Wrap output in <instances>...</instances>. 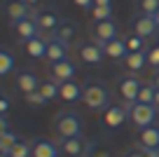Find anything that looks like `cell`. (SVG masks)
<instances>
[{
  "label": "cell",
  "instance_id": "6da1fadb",
  "mask_svg": "<svg viewBox=\"0 0 159 157\" xmlns=\"http://www.w3.org/2000/svg\"><path fill=\"white\" fill-rule=\"evenodd\" d=\"M52 129L59 138H75V136H82V131H84V120L75 110H61L54 115Z\"/></svg>",
  "mask_w": 159,
  "mask_h": 157
},
{
  "label": "cell",
  "instance_id": "7a4b0ae2",
  "mask_svg": "<svg viewBox=\"0 0 159 157\" xmlns=\"http://www.w3.org/2000/svg\"><path fill=\"white\" fill-rule=\"evenodd\" d=\"M82 103H84L89 110L94 113H103L110 106V92L103 82H87L84 84V96H82Z\"/></svg>",
  "mask_w": 159,
  "mask_h": 157
},
{
  "label": "cell",
  "instance_id": "3957f363",
  "mask_svg": "<svg viewBox=\"0 0 159 157\" xmlns=\"http://www.w3.org/2000/svg\"><path fill=\"white\" fill-rule=\"evenodd\" d=\"M157 113L159 110L154 108L152 103H129V120L136 129H145V127H152L154 120H157Z\"/></svg>",
  "mask_w": 159,
  "mask_h": 157
},
{
  "label": "cell",
  "instance_id": "277c9868",
  "mask_svg": "<svg viewBox=\"0 0 159 157\" xmlns=\"http://www.w3.org/2000/svg\"><path fill=\"white\" fill-rule=\"evenodd\" d=\"M56 143H59L61 155H66V157H91V150H94V145H91L84 136L59 138Z\"/></svg>",
  "mask_w": 159,
  "mask_h": 157
},
{
  "label": "cell",
  "instance_id": "5b68a950",
  "mask_svg": "<svg viewBox=\"0 0 159 157\" xmlns=\"http://www.w3.org/2000/svg\"><path fill=\"white\" fill-rule=\"evenodd\" d=\"M131 33L140 35V38H154V35H159V24L157 19H154L152 14H145V12H136L134 17H131Z\"/></svg>",
  "mask_w": 159,
  "mask_h": 157
},
{
  "label": "cell",
  "instance_id": "8992f818",
  "mask_svg": "<svg viewBox=\"0 0 159 157\" xmlns=\"http://www.w3.org/2000/svg\"><path fill=\"white\" fill-rule=\"evenodd\" d=\"M129 120V103H110L101 115V122L105 129H119Z\"/></svg>",
  "mask_w": 159,
  "mask_h": 157
},
{
  "label": "cell",
  "instance_id": "52a82bcc",
  "mask_svg": "<svg viewBox=\"0 0 159 157\" xmlns=\"http://www.w3.org/2000/svg\"><path fill=\"white\" fill-rule=\"evenodd\" d=\"M140 87H143V82H140L134 73H126V75H119L117 78V92H119V96H122L124 103H136L138 101Z\"/></svg>",
  "mask_w": 159,
  "mask_h": 157
},
{
  "label": "cell",
  "instance_id": "ba28073f",
  "mask_svg": "<svg viewBox=\"0 0 159 157\" xmlns=\"http://www.w3.org/2000/svg\"><path fill=\"white\" fill-rule=\"evenodd\" d=\"M91 35H94V40L103 47V45H108V42H112V40L119 38V26L115 24V19L98 21V24L91 26Z\"/></svg>",
  "mask_w": 159,
  "mask_h": 157
},
{
  "label": "cell",
  "instance_id": "9c48e42d",
  "mask_svg": "<svg viewBox=\"0 0 159 157\" xmlns=\"http://www.w3.org/2000/svg\"><path fill=\"white\" fill-rule=\"evenodd\" d=\"M70 59V45L56 40L52 33H47V61L49 64H59V61Z\"/></svg>",
  "mask_w": 159,
  "mask_h": 157
},
{
  "label": "cell",
  "instance_id": "30bf717a",
  "mask_svg": "<svg viewBox=\"0 0 159 157\" xmlns=\"http://www.w3.org/2000/svg\"><path fill=\"white\" fill-rule=\"evenodd\" d=\"M77 56H80L82 64L98 66L101 61H103L105 52H103V47H101L98 42H84V45H80V47H77Z\"/></svg>",
  "mask_w": 159,
  "mask_h": 157
},
{
  "label": "cell",
  "instance_id": "8fae6325",
  "mask_svg": "<svg viewBox=\"0 0 159 157\" xmlns=\"http://www.w3.org/2000/svg\"><path fill=\"white\" fill-rule=\"evenodd\" d=\"M12 26H14L16 38H19V40H24V42H28V40L38 38V35L42 33L33 14H30V17H26V19H21V21H16V24H12Z\"/></svg>",
  "mask_w": 159,
  "mask_h": 157
},
{
  "label": "cell",
  "instance_id": "7c38bea8",
  "mask_svg": "<svg viewBox=\"0 0 159 157\" xmlns=\"http://www.w3.org/2000/svg\"><path fill=\"white\" fill-rule=\"evenodd\" d=\"M75 73H77V66H75V61H70V59L59 61V64H52V68H49V78L54 80V82H59V84L73 80Z\"/></svg>",
  "mask_w": 159,
  "mask_h": 157
},
{
  "label": "cell",
  "instance_id": "4fadbf2b",
  "mask_svg": "<svg viewBox=\"0 0 159 157\" xmlns=\"http://www.w3.org/2000/svg\"><path fill=\"white\" fill-rule=\"evenodd\" d=\"M2 10H5L7 19H10L12 24H16V21H21V19L33 14V12H30V5H26L24 0H5V2H2Z\"/></svg>",
  "mask_w": 159,
  "mask_h": 157
},
{
  "label": "cell",
  "instance_id": "5bb4252c",
  "mask_svg": "<svg viewBox=\"0 0 159 157\" xmlns=\"http://www.w3.org/2000/svg\"><path fill=\"white\" fill-rule=\"evenodd\" d=\"M33 17H35V21H38V26H40V31H42V33H54V31L61 26V21H63L56 12H52V10L33 12Z\"/></svg>",
  "mask_w": 159,
  "mask_h": 157
},
{
  "label": "cell",
  "instance_id": "9a60e30c",
  "mask_svg": "<svg viewBox=\"0 0 159 157\" xmlns=\"http://www.w3.org/2000/svg\"><path fill=\"white\" fill-rule=\"evenodd\" d=\"M82 96H84V87H82V84H77L75 80L61 82L59 98H63L66 103H77V101H82Z\"/></svg>",
  "mask_w": 159,
  "mask_h": 157
},
{
  "label": "cell",
  "instance_id": "2e32d148",
  "mask_svg": "<svg viewBox=\"0 0 159 157\" xmlns=\"http://www.w3.org/2000/svg\"><path fill=\"white\" fill-rule=\"evenodd\" d=\"M138 145L148 148V150H159V127L157 124L138 129Z\"/></svg>",
  "mask_w": 159,
  "mask_h": 157
},
{
  "label": "cell",
  "instance_id": "e0dca14e",
  "mask_svg": "<svg viewBox=\"0 0 159 157\" xmlns=\"http://www.w3.org/2000/svg\"><path fill=\"white\" fill-rule=\"evenodd\" d=\"M59 143L49 138H35L33 141V157H59Z\"/></svg>",
  "mask_w": 159,
  "mask_h": 157
},
{
  "label": "cell",
  "instance_id": "ac0fdd59",
  "mask_svg": "<svg viewBox=\"0 0 159 157\" xmlns=\"http://www.w3.org/2000/svg\"><path fill=\"white\" fill-rule=\"evenodd\" d=\"M16 87H19L21 94L38 92V89H40V80H38V75L30 73V70H21V73L16 75Z\"/></svg>",
  "mask_w": 159,
  "mask_h": 157
},
{
  "label": "cell",
  "instance_id": "d6986e66",
  "mask_svg": "<svg viewBox=\"0 0 159 157\" xmlns=\"http://www.w3.org/2000/svg\"><path fill=\"white\" fill-rule=\"evenodd\" d=\"M24 49H26V54H28L30 59H47V38L38 35V38L24 42Z\"/></svg>",
  "mask_w": 159,
  "mask_h": 157
},
{
  "label": "cell",
  "instance_id": "ffe728a7",
  "mask_svg": "<svg viewBox=\"0 0 159 157\" xmlns=\"http://www.w3.org/2000/svg\"><path fill=\"white\" fill-rule=\"evenodd\" d=\"M148 49H143V52H129V56L124 59V66L129 68V73H140V70L148 66Z\"/></svg>",
  "mask_w": 159,
  "mask_h": 157
},
{
  "label": "cell",
  "instance_id": "44dd1931",
  "mask_svg": "<svg viewBox=\"0 0 159 157\" xmlns=\"http://www.w3.org/2000/svg\"><path fill=\"white\" fill-rule=\"evenodd\" d=\"M103 52H105L108 59H126V56H129V49H126L124 38H117V40H112V42L103 45Z\"/></svg>",
  "mask_w": 159,
  "mask_h": 157
},
{
  "label": "cell",
  "instance_id": "7402d4cb",
  "mask_svg": "<svg viewBox=\"0 0 159 157\" xmlns=\"http://www.w3.org/2000/svg\"><path fill=\"white\" fill-rule=\"evenodd\" d=\"M52 35H54L56 40H61V42L70 45L75 38H77V28H75V24H70V21L63 19V21H61V26H59V28H56Z\"/></svg>",
  "mask_w": 159,
  "mask_h": 157
},
{
  "label": "cell",
  "instance_id": "603a6c76",
  "mask_svg": "<svg viewBox=\"0 0 159 157\" xmlns=\"http://www.w3.org/2000/svg\"><path fill=\"white\" fill-rule=\"evenodd\" d=\"M16 141H19V136H16L12 129L0 131V155H10V150L16 145Z\"/></svg>",
  "mask_w": 159,
  "mask_h": 157
},
{
  "label": "cell",
  "instance_id": "cb8c5ba5",
  "mask_svg": "<svg viewBox=\"0 0 159 157\" xmlns=\"http://www.w3.org/2000/svg\"><path fill=\"white\" fill-rule=\"evenodd\" d=\"M42 96L47 98V101H52V98H56L59 96V92H61V84L59 82H54V80H45V82H40V89H38Z\"/></svg>",
  "mask_w": 159,
  "mask_h": 157
},
{
  "label": "cell",
  "instance_id": "d4e9b609",
  "mask_svg": "<svg viewBox=\"0 0 159 157\" xmlns=\"http://www.w3.org/2000/svg\"><path fill=\"white\" fill-rule=\"evenodd\" d=\"M14 68V54L7 47L0 49V75H10Z\"/></svg>",
  "mask_w": 159,
  "mask_h": 157
},
{
  "label": "cell",
  "instance_id": "484cf974",
  "mask_svg": "<svg viewBox=\"0 0 159 157\" xmlns=\"http://www.w3.org/2000/svg\"><path fill=\"white\" fill-rule=\"evenodd\" d=\"M108 19H112V5H94V10H91V24L108 21Z\"/></svg>",
  "mask_w": 159,
  "mask_h": 157
},
{
  "label": "cell",
  "instance_id": "4316f807",
  "mask_svg": "<svg viewBox=\"0 0 159 157\" xmlns=\"http://www.w3.org/2000/svg\"><path fill=\"white\" fill-rule=\"evenodd\" d=\"M10 157H33V143L19 138V141H16V145L10 150Z\"/></svg>",
  "mask_w": 159,
  "mask_h": 157
},
{
  "label": "cell",
  "instance_id": "83f0119b",
  "mask_svg": "<svg viewBox=\"0 0 159 157\" xmlns=\"http://www.w3.org/2000/svg\"><path fill=\"white\" fill-rule=\"evenodd\" d=\"M24 101L28 108H45L47 106V98L42 96L40 92H30V94H24Z\"/></svg>",
  "mask_w": 159,
  "mask_h": 157
},
{
  "label": "cell",
  "instance_id": "f1b7e54d",
  "mask_svg": "<svg viewBox=\"0 0 159 157\" xmlns=\"http://www.w3.org/2000/svg\"><path fill=\"white\" fill-rule=\"evenodd\" d=\"M124 42H126V49H129V52H143L145 49V38H140V35H136V33H129L124 38Z\"/></svg>",
  "mask_w": 159,
  "mask_h": 157
},
{
  "label": "cell",
  "instance_id": "f546056e",
  "mask_svg": "<svg viewBox=\"0 0 159 157\" xmlns=\"http://www.w3.org/2000/svg\"><path fill=\"white\" fill-rule=\"evenodd\" d=\"M154 94H157V87H154L152 82H143L140 94H138V101L140 103H154Z\"/></svg>",
  "mask_w": 159,
  "mask_h": 157
},
{
  "label": "cell",
  "instance_id": "4dcf8cb0",
  "mask_svg": "<svg viewBox=\"0 0 159 157\" xmlns=\"http://www.w3.org/2000/svg\"><path fill=\"white\" fill-rule=\"evenodd\" d=\"M136 7H138V12H145V14H157L159 0H136Z\"/></svg>",
  "mask_w": 159,
  "mask_h": 157
},
{
  "label": "cell",
  "instance_id": "1f68e13d",
  "mask_svg": "<svg viewBox=\"0 0 159 157\" xmlns=\"http://www.w3.org/2000/svg\"><path fill=\"white\" fill-rule=\"evenodd\" d=\"M124 157H159V150H148V148L136 145V148H131Z\"/></svg>",
  "mask_w": 159,
  "mask_h": 157
},
{
  "label": "cell",
  "instance_id": "d6a6232c",
  "mask_svg": "<svg viewBox=\"0 0 159 157\" xmlns=\"http://www.w3.org/2000/svg\"><path fill=\"white\" fill-rule=\"evenodd\" d=\"M148 61H150V66H152L154 70L159 68V45H157V47H152V49L148 52Z\"/></svg>",
  "mask_w": 159,
  "mask_h": 157
},
{
  "label": "cell",
  "instance_id": "836d02e7",
  "mask_svg": "<svg viewBox=\"0 0 159 157\" xmlns=\"http://www.w3.org/2000/svg\"><path fill=\"white\" fill-rule=\"evenodd\" d=\"M91 157H112V152H110L105 145H94V150H91Z\"/></svg>",
  "mask_w": 159,
  "mask_h": 157
},
{
  "label": "cell",
  "instance_id": "e575fe53",
  "mask_svg": "<svg viewBox=\"0 0 159 157\" xmlns=\"http://www.w3.org/2000/svg\"><path fill=\"white\" fill-rule=\"evenodd\" d=\"M7 110H10V96H5V94H2V96H0V115L5 117Z\"/></svg>",
  "mask_w": 159,
  "mask_h": 157
},
{
  "label": "cell",
  "instance_id": "d590c367",
  "mask_svg": "<svg viewBox=\"0 0 159 157\" xmlns=\"http://www.w3.org/2000/svg\"><path fill=\"white\" fill-rule=\"evenodd\" d=\"M73 2L80 7V10H89V7H94V0H73Z\"/></svg>",
  "mask_w": 159,
  "mask_h": 157
},
{
  "label": "cell",
  "instance_id": "8d00e7d4",
  "mask_svg": "<svg viewBox=\"0 0 159 157\" xmlns=\"http://www.w3.org/2000/svg\"><path fill=\"white\" fill-rule=\"evenodd\" d=\"M150 82H152L154 87L159 89V68H157V70H154V73H152V80H150Z\"/></svg>",
  "mask_w": 159,
  "mask_h": 157
},
{
  "label": "cell",
  "instance_id": "74e56055",
  "mask_svg": "<svg viewBox=\"0 0 159 157\" xmlns=\"http://www.w3.org/2000/svg\"><path fill=\"white\" fill-rule=\"evenodd\" d=\"M94 5H112V0H94Z\"/></svg>",
  "mask_w": 159,
  "mask_h": 157
},
{
  "label": "cell",
  "instance_id": "f35d334b",
  "mask_svg": "<svg viewBox=\"0 0 159 157\" xmlns=\"http://www.w3.org/2000/svg\"><path fill=\"white\" fill-rule=\"evenodd\" d=\"M152 106L159 110V89H157V94H154V103H152Z\"/></svg>",
  "mask_w": 159,
  "mask_h": 157
},
{
  "label": "cell",
  "instance_id": "ab89813d",
  "mask_svg": "<svg viewBox=\"0 0 159 157\" xmlns=\"http://www.w3.org/2000/svg\"><path fill=\"white\" fill-rule=\"evenodd\" d=\"M24 2H26V5H38L40 0H24Z\"/></svg>",
  "mask_w": 159,
  "mask_h": 157
},
{
  "label": "cell",
  "instance_id": "60d3db41",
  "mask_svg": "<svg viewBox=\"0 0 159 157\" xmlns=\"http://www.w3.org/2000/svg\"><path fill=\"white\" fill-rule=\"evenodd\" d=\"M154 17V19H157V24H159V12H157V14H152Z\"/></svg>",
  "mask_w": 159,
  "mask_h": 157
},
{
  "label": "cell",
  "instance_id": "b9f144b4",
  "mask_svg": "<svg viewBox=\"0 0 159 157\" xmlns=\"http://www.w3.org/2000/svg\"><path fill=\"white\" fill-rule=\"evenodd\" d=\"M0 157H10V155H0Z\"/></svg>",
  "mask_w": 159,
  "mask_h": 157
}]
</instances>
